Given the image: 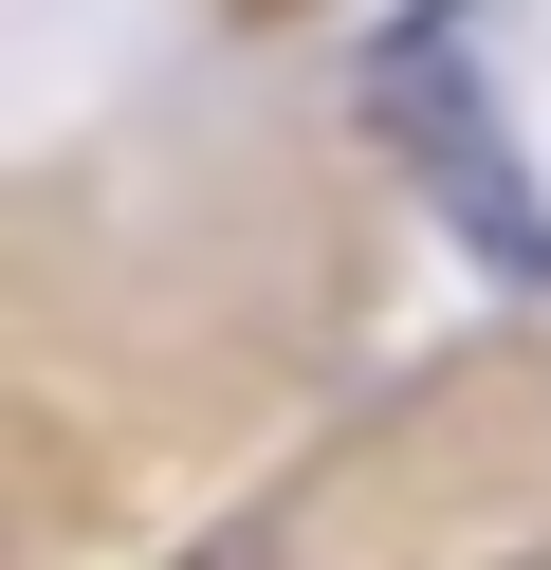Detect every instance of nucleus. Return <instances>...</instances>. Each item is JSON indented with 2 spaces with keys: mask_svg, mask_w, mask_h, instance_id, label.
<instances>
[{
  "mask_svg": "<svg viewBox=\"0 0 551 570\" xmlns=\"http://www.w3.org/2000/svg\"><path fill=\"white\" fill-rule=\"evenodd\" d=\"M386 129H404V166H423V203L460 222V258L496 276V295H533V276H551V203L514 185L496 92H478L460 56H386Z\"/></svg>",
  "mask_w": 551,
  "mask_h": 570,
  "instance_id": "1",
  "label": "nucleus"
},
{
  "mask_svg": "<svg viewBox=\"0 0 551 570\" xmlns=\"http://www.w3.org/2000/svg\"><path fill=\"white\" fill-rule=\"evenodd\" d=\"M514 570H551V552H514Z\"/></svg>",
  "mask_w": 551,
  "mask_h": 570,
  "instance_id": "2",
  "label": "nucleus"
}]
</instances>
